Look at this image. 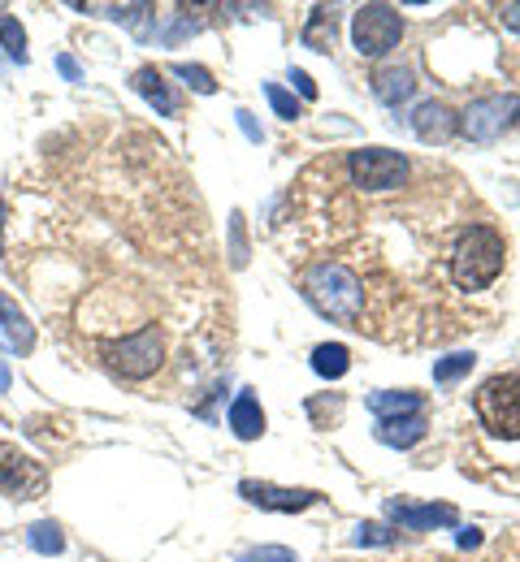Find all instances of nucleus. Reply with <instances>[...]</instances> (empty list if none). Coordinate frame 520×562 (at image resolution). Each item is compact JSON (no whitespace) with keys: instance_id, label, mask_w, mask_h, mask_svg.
Segmentation results:
<instances>
[{"instance_id":"nucleus-15","label":"nucleus","mask_w":520,"mask_h":562,"mask_svg":"<svg viewBox=\"0 0 520 562\" xmlns=\"http://www.w3.org/2000/svg\"><path fill=\"white\" fill-rule=\"evenodd\" d=\"M426 411H413V416H391V420H378V442L395 446V450H408L426 437Z\"/></svg>"},{"instance_id":"nucleus-11","label":"nucleus","mask_w":520,"mask_h":562,"mask_svg":"<svg viewBox=\"0 0 520 562\" xmlns=\"http://www.w3.org/2000/svg\"><path fill=\"white\" fill-rule=\"evenodd\" d=\"M386 515L399 524V528H408V533H430V528H452L460 515H456V507H434V502H426V507H417V502H391L386 507Z\"/></svg>"},{"instance_id":"nucleus-27","label":"nucleus","mask_w":520,"mask_h":562,"mask_svg":"<svg viewBox=\"0 0 520 562\" xmlns=\"http://www.w3.org/2000/svg\"><path fill=\"white\" fill-rule=\"evenodd\" d=\"M230 234H234V265H243L248 260V243H243V217L239 213L230 217Z\"/></svg>"},{"instance_id":"nucleus-3","label":"nucleus","mask_w":520,"mask_h":562,"mask_svg":"<svg viewBox=\"0 0 520 562\" xmlns=\"http://www.w3.org/2000/svg\"><path fill=\"white\" fill-rule=\"evenodd\" d=\"M473 411L486 424V433L520 442V372H495L478 385L473 394Z\"/></svg>"},{"instance_id":"nucleus-22","label":"nucleus","mask_w":520,"mask_h":562,"mask_svg":"<svg viewBox=\"0 0 520 562\" xmlns=\"http://www.w3.org/2000/svg\"><path fill=\"white\" fill-rule=\"evenodd\" d=\"M0 48H4V56L9 61H17V65H26V30H22V22L17 17H0Z\"/></svg>"},{"instance_id":"nucleus-8","label":"nucleus","mask_w":520,"mask_h":562,"mask_svg":"<svg viewBox=\"0 0 520 562\" xmlns=\"http://www.w3.org/2000/svg\"><path fill=\"white\" fill-rule=\"evenodd\" d=\"M43 489H48V468L35 455L17 450L13 442H0V494L13 502H30Z\"/></svg>"},{"instance_id":"nucleus-10","label":"nucleus","mask_w":520,"mask_h":562,"mask_svg":"<svg viewBox=\"0 0 520 562\" xmlns=\"http://www.w3.org/2000/svg\"><path fill=\"white\" fill-rule=\"evenodd\" d=\"M456 130H460V113H456L452 104H443V100L417 104V113H413V135H417L421 143H452Z\"/></svg>"},{"instance_id":"nucleus-29","label":"nucleus","mask_w":520,"mask_h":562,"mask_svg":"<svg viewBox=\"0 0 520 562\" xmlns=\"http://www.w3.org/2000/svg\"><path fill=\"white\" fill-rule=\"evenodd\" d=\"M499 17H504V26H508V30H517V35H520V0L499 4Z\"/></svg>"},{"instance_id":"nucleus-33","label":"nucleus","mask_w":520,"mask_h":562,"mask_svg":"<svg viewBox=\"0 0 520 562\" xmlns=\"http://www.w3.org/2000/svg\"><path fill=\"white\" fill-rule=\"evenodd\" d=\"M0 234H4V200H0ZM0 256H4V239H0Z\"/></svg>"},{"instance_id":"nucleus-24","label":"nucleus","mask_w":520,"mask_h":562,"mask_svg":"<svg viewBox=\"0 0 520 562\" xmlns=\"http://www.w3.org/2000/svg\"><path fill=\"white\" fill-rule=\"evenodd\" d=\"M265 95H269V104H274V113H278L282 122H295V117H300V100H295L287 87H278V82H265Z\"/></svg>"},{"instance_id":"nucleus-13","label":"nucleus","mask_w":520,"mask_h":562,"mask_svg":"<svg viewBox=\"0 0 520 562\" xmlns=\"http://www.w3.org/2000/svg\"><path fill=\"white\" fill-rule=\"evenodd\" d=\"M226 420H230V433H234L239 442H256V437H265V407H261V398H256L252 389L234 394V403H230Z\"/></svg>"},{"instance_id":"nucleus-7","label":"nucleus","mask_w":520,"mask_h":562,"mask_svg":"<svg viewBox=\"0 0 520 562\" xmlns=\"http://www.w3.org/2000/svg\"><path fill=\"white\" fill-rule=\"evenodd\" d=\"M408 156L391 148H360L347 156V178L360 191H399L408 182Z\"/></svg>"},{"instance_id":"nucleus-9","label":"nucleus","mask_w":520,"mask_h":562,"mask_svg":"<svg viewBox=\"0 0 520 562\" xmlns=\"http://www.w3.org/2000/svg\"><path fill=\"white\" fill-rule=\"evenodd\" d=\"M239 498H248L261 511H278V515H300L321 502L317 489H287V485H269V481H239Z\"/></svg>"},{"instance_id":"nucleus-12","label":"nucleus","mask_w":520,"mask_h":562,"mask_svg":"<svg viewBox=\"0 0 520 562\" xmlns=\"http://www.w3.org/2000/svg\"><path fill=\"white\" fill-rule=\"evenodd\" d=\"M130 87H135L161 117H178V95L169 91V82H165V74H161L156 65H139V69L130 74Z\"/></svg>"},{"instance_id":"nucleus-6","label":"nucleus","mask_w":520,"mask_h":562,"mask_svg":"<svg viewBox=\"0 0 520 562\" xmlns=\"http://www.w3.org/2000/svg\"><path fill=\"white\" fill-rule=\"evenodd\" d=\"M517 117H520L517 91H495V95L473 100L460 113V130L469 135V143H495V139H504L517 126Z\"/></svg>"},{"instance_id":"nucleus-26","label":"nucleus","mask_w":520,"mask_h":562,"mask_svg":"<svg viewBox=\"0 0 520 562\" xmlns=\"http://www.w3.org/2000/svg\"><path fill=\"white\" fill-rule=\"evenodd\" d=\"M239 562H295V554L287 546H256V550H243Z\"/></svg>"},{"instance_id":"nucleus-5","label":"nucleus","mask_w":520,"mask_h":562,"mask_svg":"<svg viewBox=\"0 0 520 562\" xmlns=\"http://www.w3.org/2000/svg\"><path fill=\"white\" fill-rule=\"evenodd\" d=\"M399 39H404V17L395 4H360L352 13V43L365 61L386 56L391 48H399Z\"/></svg>"},{"instance_id":"nucleus-31","label":"nucleus","mask_w":520,"mask_h":562,"mask_svg":"<svg viewBox=\"0 0 520 562\" xmlns=\"http://www.w3.org/2000/svg\"><path fill=\"white\" fill-rule=\"evenodd\" d=\"M239 117V126H243V135L252 139V143H261V130H256V122H252V113H234Z\"/></svg>"},{"instance_id":"nucleus-19","label":"nucleus","mask_w":520,"mask_h":562,"mask_svg":"<svg viewBox=\"0 0 520 562\" xmlns=\"http://www.w3.org/2000/svg\"><path fill=\"white\" fill-rule=\"evenodd\" d=\"M347 368H352V350H347L343 342H321V346L313 350V372H317V376L339 381Z\"/></svg>"},{"instance_id":"nucleus-14","label":"nucleus","mask_w":520,"mask_h":562,"mask_svg":"<svg viewBox=\"0 0 520 562\" xmlns=\"http://www.w3.org/2000/svg\"><path fill=\"white\" fill-rule=\"evenodd\" d=\"M0 342L9 350H17V355H30L35 350V324L26 320V311L9 294H0Z\"/></svg>"},{"instance_id":"nucleus-16","label":"nucleus","mask_w":520,"mask_h":562,"mask_svg":"<svg viewBox=\"0 0 520 562\" xmlns=\"http://www.w3.org/2000/svg\"><path fill=\"white\" fill-rule=\"evenodd\" d=\"M369 82H373V95H378L382 104H391V108H399V104L413 100V91H417V78H413V69H404V65L378 69Z\"/></svg>"},{"instance_id":"nucleus-1","label":"nucleus","mask_w":520,"mask_h":562,"mask_svg":"<svg viewBox=\"0 0 520 562\" xmlns=\"http://www.w3.org/2000/svg\"><path fill=\"white\" fill-rule=\"evenodd\" d=\"M304 298L339 324H356L365 316V281L339 260H321L304 273Z\"/></svg>"},{"instance_id":"nucleus-17","label":"nucleus","mask_w":520,"mask_h":562,"mask_svg":"<svg viewBox=\"0 0 520 562\" xmlns=\"http://www.w3.org/2000/svg\"><path fill=\"white\" fill-rule=\"evenodd\" d=\"M300 39H304V48H313V52H330V48H334V39H339V9L317 4V9H313V17L304 22Z\"/></svg>"},{"instance_id":"nucleus-2","label":"nucleus","mask_w":520,"mask_h":562,"mask_svg":"<svg viewBox=\"0 0 520 562\" xmlns=\"http://www.w3.org/2000/svg\"><path fill=\"white\" fill-rule=\"evenodd\" d=\"M504 260H508L504 234L495 226H469L452 247V281L460 290H486L504 273Z\"/></svg>"},{"instance_id":"nucleus-23","label":"nucleus","mask_w":520,"mask_h":562,"mask_svg":"<svg viewBox=\"0 0 520 562\" xmlns=\"http://www.w3.org/2000/svg\"><path fill=\"white\" fill-rule=\"evenodd\" d=\"M169 74H174V78H182V82H187L191 91H200V95H213V91H217V78H213V74L204 69V65H191V61H174V65H169Z\"/></svg>"},{"instance_id":"nucleus-30","label":"nucleus","mask_w":520,"mask_h":562,"mask_svg":"<svg viewBox=\"0 0 520 562\" xmlns=\"http://www.w3.org/2000/svg\"><path fill=\"white\" fill-rule=\"evenodd\" d=\"M56 69H61L69 82H78V78H83V69H78V61H74V56H56Z\"/></svg>"},{"instance_id":"nucleus-18","label":"nucleus","mask_w":520,"mask_h":562,"mask_svg":"<svg viewBox=\"0 0 520 562\" xmlns=\"http://www.w3.org/2000/svg\"><path fill=\"white\" fill-rule=\"evenodd\" d=\"M369 411L378 420H391V416H413V411H426V398L417 389H382V394H369Z\"/></svg>"},{"instance_id":"nucleus-28","label":"nucleus","mask_w":520,"mask_h":562,"mask_svg":"<svg viewBox=\"0 0 520 562\" xmlns=\"http://www.w3.org/2000/svg\"><path fill=\"white\" fill-rule=\"evenodd\" d=\"M291 82L300 87V95H304V100H317V82H313L304 69H291Z\"/></svg>"},{"instance_id":"nucleus-4","label":"nucleus","mask_w":520,"mask_h":562,"mask_svg":"<svg viewBox=\"0 0 520 562\" xmlns=\"http://www.w3.org/2000/svg\"><path fill=\"white\" fill-rule=\"evenodd\" d=\"M100 359H104L117 376L143 381V376H152V372L161 368L165 342H161V333L148 324V329H139V333H126V337H117V342H104V346H100Z\"/></svg>"},{"instance_id":"nucleus-20","label":"nucleus","mask_w":520,"mask_h":562,"mask_svg":"<svg viewBox=\"0 0 520 562\" xmlns=\"http://www.w3.org/2000/svg\"><path fill=\"white\" fill-rule=\"evenodd\" d=\"M26 541H30V550L43 554V559H52V554L65 550V533H61V524H52V520L30 524V528H26Z\"/></svg>"},{"instance_id":"nucleus-21","label":"nucleus","mask_w":520,"mask_h":562,"mask_svg":"<svg viewBox=\"0 0 520 562\" xmlns=\"http://www.w3.org/2000/svg\"><path fill=\"white\" fill-rule=\"evenodd\" d=\"M473 363H478V355H473V350H456V355H447V359H439V363H434V381H439V385H456L460 376H469V372H473Z\"/></svg>"},{"instance_id":"nucleus-25","label":"nucleus","mask_w":520,"mask_h":562,"mask_svg":"<svg viewBox=\"0 0 520 562\" xmlns=\"http://www.w3.org/2000/svg\"><path fill=\"white\" fill-rule=\"evenodd\" d=\"M356 546H395V533L386 524H360L356 528Z\"/></svg>"},{"instance_id":"nucleus-32","label":"nucleus","mask_w":520,"mask_h":562,"mask_svg":"<svg viewBox=\"0 0 520 562\" xmlns=\"http://www.w3.org/2000/svg\"><path fill=\"white\" fill-rule=\"evenodd\" d=\"M9 381H13V376H9V363L0 359V394H9Z\"/></svg>"}]
</instances>
